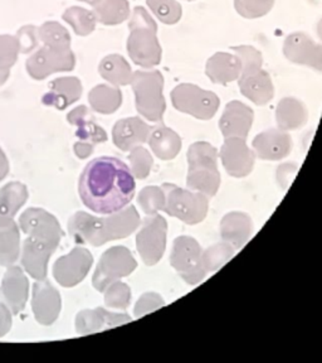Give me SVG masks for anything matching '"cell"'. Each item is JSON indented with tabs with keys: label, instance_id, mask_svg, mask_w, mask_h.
<instances>
[{
	"label": "cell",
	"instance_id": "6da1fadb",
	"mask_svg": "<svg viewBox=\"0 0 322 363\" xmlns=\"http://www.w3.org/2000/svg\"><path fill=\"white\" fill-rule=\"evenodd\" d=\"M135 177L122 160L101 157L91 160L79 177V197L87 208L111 215L124 210L135 196Z\"/></svg>",
	"mask_w": 322,
	"mask_h": 363
},
{
	"label": "cell",
	"instance_id": "7a4b0ae2",
	"mask_svg": "<svg viewBox=\"0 0 322 363\" xmlns=\"http://www.w3.org/2000/svg\"><path fill=\"white\" fill-rule=\"evenodd\" d=\"M140 223V216L135 207L129 206L126 210L115 212L108 217L77 212L68 221V231L77 244L101 246L113 240L129 238Z\"/></svg>",
	"mask_w": 322,
	"mask_h": 363
},
{
	"label": "cell",
	"instance_id": "3957f363",
	"mask_svg": "<svg viewBox=\"0 0 322 363\" xmlns=\"http://www.w3.org/2000/svg\"><path fill=\"white\" fill-rule=\"evenodd\" d=\"M130 37L127 51L137 66L153 68L161 61V47L159 43L158 26L145 8L136 6L131 16Z\"/></svg>",
	"mask_w": 322,
	"mask_h": 363
},
{
	"label": "cell",
	"instance_id": "277c9868",
	"mask_svg": "<svg viewBox=\"0 0 322 363\" xmlns=\"http://www.w3.org/2000/svg\"><path fill=\"white\" fill-rule=\"evenodd\" d=\"M188 186L207 197L215 196L221 186L217 149L209 143H194L188 150Z\"/></svg>",
	"mask_w": 322,
	"mask_h": 363
},
{
	"label": "cell",
	"instance_id": "5b68a950",
	"mask_svg": "<svg viewBox=\"0 0 322 363\" xmlns=\"http://www.w3.org/2000/svg\"><path fill=\"white\" fill-rule=\"evenodd\" d=\"M135 92L137 111L149 121L163 124L166 102H165L164 77L160 71H136L131 79Z\"/></svg>",
	"mask_w": 322,
	"mask_h": 363
},
{
	"label": "cell",
	"instance_id": "8992f818",
	"mask_svg": "<svg viewBox=\"0 0 322 363\" xmlns=\"http://www.w3.org/2000/svg\"><path fill=\"white\" fill-rule=\"evenodd\" d=\"M165 193L164 211L187 225H197L208 215L209 201L200 192H190L171 183L161 186Z\"/></svg>",
	"mask_w": 322,
	"mask_h": 363
},
{
	"label": "cell",
	"instance_id": "52a82bcc",
	"mask_svg": "<svg viewBox=\"0 0 322 363\" xmlns=\"http://www.w3.org/2000/svg\"><path fill=\"white\" fill-rule=\"evenodd\" d=\"M174 108L199 120H210L219 108V97L212 91L203 90L192 84H181L171 91Z\"/></svg>",
	"mask_w": 322,
	"mask_h": 363
},
{
	"label": "cell",
	"instance_id": "ba28073f",
	"mask_svg": "<svg viewBox=\"0 0 322 363\" xmlns=\"http://www.w3.org/2000/svg\"><path fill=\"white\" fill-rule=\"evenodd\" d=\"M170 262L184 281L190 285L200 283L207 274L202 247L197 240L189 236H180L174 241Z\"/></svg>",
	"mask_w": 322,
	"mask_h": 363
},
{
	"label": "cell",
	"instance_id": "9c48e42d",
	"mask_svg": "<svg viewBox=\"0 0 322 363\" xmlns=\"http://www.w3.org/2000/svg\"><path fill=\"white\" fill-rule=\"evenodd\" d=\"M137 267L130 250L124 246H115L108 249L100 259V262L93 274L92 285L95 289L103 293L110 284L119 279L129 277Z\"/></svg>",
	"mask_w": 322,
	"mask_h": 363
},
{
	"label": "cell",
	"instance_id": "30bf717a",
	"mask_svg": "<svg viewBox=\"0 0 322 363\" xmlns=\"http://www.w3.org/2000/svg\"><path fill=\"white\" fill-rule=\"evenodd\" d=\"M168 223L164 217L153 215L142 222V230L136 236L137 251L147 267H153L161 260L166 247Z\"/></svg>",
	"mask_w": 322,
	"mask_h": 363
},
{
	"label": "cell",
	"instance_id": "8fae6325",
	"mask_svg": "<svg viewBox=\"0 0 322 363\" xmlns=\"http://www.w3.org/2000/svg\"><path fill=\"white\" fill-rule=\"evenodd\" d=\"M69 124L76 125L79 129L76 136L79 142L74 144V153L81 159H86L93 153V147L100 143L108 140L106 131L93 121L90 110L86 106H79L67 115Z\"/></svg>",
	"mask_w": 322,
	"mask_h": 363
},
{
	"label": "cell",
	"instance_id": "7c38bea8",
	"mask_svg": "<svg viewBox=\"0 0 322 363\" xmlns=\"http://www.w3.org/2000/svg\"><path fill=\"white\" fill-rule=\"evenodd\" d=\"M74 63L76 60L71 48L61 50L45 45L27 61V69L34 79H45L56 72L72 71Z\"/></svg>",
	"mask_w": 322,
	"mask_h": 363
},
{
	"label": "cell",
	"instance_id": "4fadbf2b",
	"mask_svg": "<svg viewBox=\"0 0 322 363\" xmlns=\"http://www.w3.org/2000/svg\"><path fill=\"white\" fill-rule=\"evenodd\" d=\"M93 256L84 247H74L68 255L59 257L53 265V277L64 288L81 283L90 272Z\"/></svg>",
	"mask_w": 322,
	"mask_h": 363
},
{
	"label": "cell",
	"instance_id": "5bb4252c",
	"mask_svg": "<svg viewBox=\"0 0 322 363\" xmlns=\"http://www.w3.org/2000/svg\"><path fill=\"white\" fill-rule=\"evenodd\" d=\"M19 226L28 238L58 246L63 231L56 217L42 208H28L19 218Z\"/></svg>",
	"mask_w": 322,
	"mask_h": 363
},
{
	"label": "cell",
	"instance_id": "9a60e30c",
	"mask_svg": "<svg viewBox=\"0 0 322 363\" xmlns=\"http://www.w3.org/2000/svg\"><path fill=\"white\" fill-rule=\"evenodd\" d=\"M284 57L292 63L304 65L322 72V45L302 32L289 34L283 45Z\"/></svg>",
	"mask_w": 322,
	"mask_h": 363
},
{
	"label": "cell",
	"instance_id": "2e32d148",
	"mask_svg": "<svg viewBox=\"0 0 322 363\" xmlns=\"http://www.w3.org/2000/svg\"><path fill=\"white\" fill-rule=\"evenodd\" d=\"M32 309L37 322L43 325H51L59 317L62 299L58 290L48 280H38L34 284Z\"/></svg>",
	"mask_w": 322,
	"mask_h": 363
},
{
	"label": "cell",
	"instance_id": "e0dca14e",
	"mask_svg": "<svg viewBox=\"0 0 322 363\" xmlns=\"http://www.w3.org/2000/svg\"><path fill=\"white\" fill-rule=\"evenodd\" d=\"M221 159L229 176L243 178L253 170L255 154L247 147L246 139L229 138L222 147Z\"/></svg>",
	"mask_w": 322,
	"mask_h": 363
},
{
	"label": "cell",
	"instance_id": "ac0fdd59",
	"mask_svg": "<svg viewBox=\"0 0 322 363\" xmlns=\"http://www.w3.org/2000/svg\"><path fill=\"white\" fill-rule=\"evenodd\" d=\"M29 296L28 279L19 267H9L0 286V301L13 314L24 311Z\"/></svg>",
	"mask_w": 322,
	"mask_h": 363
},
{
	"label": "cell",
	"instance_id": "d6986e66",
	"mask_svg": "<svg viewBox=\"0 0 322 363\" xmlns=\"http://www.w3.org/2000/svg\"><path fill=\"white\" fill-rule=\"evenodd\" d=\"M253 118H255L253 110L247 105H244L243 102L236 101V100L229 102L219 121V128L224 139H229V138L246 139L252 128Z\"/></svg>",
	"mask_w": 322,
	"mask_h": 363
},
{
	"label": "cell",
	"instance_id": "ffe728a7",
	"mask_svg": "<svg viewBox=\"0 0 322 363\" xmlns=\"http://www.w3.org/2000/svg\"><path fill=\"white\" fill-rule=\"evenodd\" d=\"M56 245L27 238L23 244L22 264L25 272L35 280L47 278L48 261L56 251Z\"/></svg>",
	"mask_w": 322,
	"mask_h": 363
},
{
	"label": "cell",
	"instance_id": "44dd1931",
	"mask_svg": "<svg viewBox=\"0 0 322 363\" xmlns=\"http://www.w3.org/2000/svg\"><path fill=\"white\" fill-rule=\"evenodd\" d=\"M252 145L255 155L260 159L282 160L291 153L292 139L287 131L270 129L255 136Z\"/></svg>",
	"mask_w": 322,
	"mask_h": 363
},
{
	"label": "cell",
	"instance_id": "7402d4cb",
	"mask_svg": "<svg viewBox=\"0 0 322 363\" xmlns=\"http://www.w3.org/2000/svg\"><path fill=\"white\" fill-rule=\"evenodd\" d=\"M131 320V317L124 313L108 312L103 308H96L93 311H82L79 313L76 318V330L79 335H93L103 329L130 323Z\"/></svg>",
	"mask_w": 322,
	"mask_h": 363
},
{
	"label": "cell",
	"instance_id": "603a6c76",
	"mask_svg": "<svg viewBox=\"0 0 322 363\" xmlns=\"http://www.w3.org/2000/svg\"><path fill=\"white\" fill-rule=\"evenodd\" d=\"M239 89L243 96L260 106L271 101L275 95L271 76L262 68L242 72L239 77Z\"/></svg>",
	"mask_w": 322,
	"mask_h": 363
},
{
	"label": "cell",
	"instance_id": "cb8c5ba5",
	"mask_svg": "<svg viewBox=\"0 0 322 363\" xmlns=\"http://www.w3.org/2000/svg\"><path fill=\"white\" fill-rule=\"evenodd\" d=\"M151 126L144 123L140 118H127L119 120L113 130V139L115 145L129 152L131 149L140 147L149 140Z\"/></svg>",
	"mask_w": 322,
	"mask_h": 363
},
{
	"label": "cell",
	"instance_id": "d4e9b609",
	"mask_svg": "<svg viewBox=\"0 0 322 363\" xmlns=\"http://www.w3.org/2000/svg\"><path fill=\"white\" fill-rule=\"evenodd\" d=\"M205 74L212 82L226 85L241 77L242 62L237 55L217 52L207 61Z\"/></svg>",
	"mask_w": 322,
	"mask_h": 363
},
{
	"label": "cell",
	"instance_id": "484cf974",
	"mask_svg": "<svg viewBox=\"0 0 322 363\" xmlns=\"http://www.w3.org/2000/svg\"><path fill=\"white\" fill-rule=\"evenodd\" d=\"M51 91L45 94L42 101L48 106H54L58 110L68 108L77 101L82 95V85L77 77H61L50 84Z\"/></svg>",
	"mask_w": 322,
	"mask_h": 363
},
{
	"label": "cell",
	"instance_id": "4316f807",
	"mask_svg": "<svg viewBox=\"0 0 322 363\" xmlns=\"http://www.w3.org/2000/svg\"><path fill=\"white\" fill-rule=\"evenodd\" d=\"M252 231V220L243 212H231L222 220V238L226 244L232 245L234 249L243 247L251 238Z\"/></svg>",
	"mask_w": 322,
	"mask_h": 363
},
{
	"label": "cell",
	"instance_id": "83f0119b",
	"mask_svg": "<svg viewBox=\"0 0 322 363\" xmlns=\"http://www.w3.org/2000/svg\"><path fill=\"white\" fill-rule=\"evenodd\" d=\"M21 254L19 227L11 217L0 216V265L11 267Z\"/></svg>",
	"mask_w": 322,
	"mask_h": 363
},
{
	"label": "cell",
	"instance_id": "f1b7e54d",
	"mask_svg": "<svg viewBox=\"0 0 322 363\" xmlns=\"http://www.w3.org/2000/svg\"><path fill=\"white\" fill-rule=\"evenodd\" d=\"M147 142L150 144L154 154L161 160H171L180 153V136L163 124L151 128Z\"/></svg>",
	"mask_w": 322,
	"mask_h": 363
},
{
	"label": "cell",
	"instance_id": "f546056e",
	"mask_svg": "<svg viewBox=\"0 0 322 363\" xmlns=\"http://www.w3.org/2000/svg\"><path fill=\"white\" fill-rule=\"evenodd\" d=\"M309 110L305 104L294 99L286 97L282 99L277 105L276 120L278 128L283 131L294 130L307 123Z\"/></svg>",
	"mask_w": 322,
	"mask_h": 363
},
{
	"label": "cell",
	"instance_id": "4dcf8cb0",
	"mask_svg": "<svg viewBox=\"0 0 322 363\" xmlns=\"http://www.w3.org/2000/svg\"><path fill=\"white\" fill-rule=\"evenodd\" d=\"M98 69L103 79L116 86L129 85L134 74L130 65L120 55L105 57L100 63Z\"/></svg>",
	"mask_w": 322,
	"mask_h": 363
},
{
	"label": "cell",
	"instance_id": "1f68e13d",
	"mask_svg": "<svg viewBox=\"0 0 322 363\" xmlns=\"http://www.w3.org/2000/svg\"><path fill=\"white\" fill-rule=\"evenodd\" d=\"M28 189L21 182H11L0 189V216L14 217L28 199Z\"/></svg>",
	"mask_w": 322,
	"mask_h": 363
},
{
	"label": "cell",
	"instance_id": "d6a6232c",
	"mask_svg": "<svg viewBox=\"0 0 322 363\" xmlns=\"http://www.w3.org/2000/svg\"><path fill=\"white\" fill-rule=\"evenodd\" d=\"M92 6L97 21L106 26L120 24L130 16V4L127 0H96Z\"/></svg>",
	"mask_w": 322,
	"mask_h": 363
},
{
	"label": "cell",
	"instance_id": "836d02e7",
	"mask_svg": "<svg viewBox=\"0 0 322 363\" xmlns=\"http://www.w3.org/2000/svg\"><path fill=\"white\" fill-rule=\"evenodd\" d=\"M91 108L97 113H113L122 104V94L111 86L98 85L88 94Z\"/></svg>",
	"mask_w": 322,
	"mask_h": 363
},
{
	"label": "cell",
	"instance_id": "e575fe53",
	"mask_svg": "<svg viewBox=\"0 0 322 363\" xmlns=\"http://www.w3.org/2000/svg\"><path fill=\"white\" fill-rule=\"evenodd\" d=\"M63 19L72 26L74 32L79 35H87L92 33L96 27V16L95 13L79 8L72 6L63 14Z\"/></svg>",
	"mask_w": 322,
	"mask_h": 363
},
{
	"label": "cell",
	"instance_id": "d590c367",
	"mask_svg": "<svg viewBox=\"0 0 322 363\" xmlns=\"http://www.w3.org/2000/svg\"><path fill=\"white\" fill-rule=\"evenodd\" d=\"M40 40L45 45L68 50L71 48V35L67 29L62 27L59 23H45L40 28Z\"/></svg>",
	"mask_w": 322,
	"mask_h": 363
},
{
	"label": "cell",
	"instance_id": "8d00e7d4",
	"mask_svg": "<svg viewBox=\"0 0 322 363\" xmlns=\"http://www.w3.org/2000/svg\"><path fill=\"white\" fill-rule=\"evenodd\" d=\"M234 255V247L226 242L213 245L203 252V264L205 272H212L221 269Z\"/></svg>",
	"mask_w": 322,
	"mask_h": 363
},
{
	"label": "cell",
	"instance_id": "74e56055",
	"mask_svg": "<svg viewBox=\"0 0 322 363\" xmlns=\"http://www.w3.org/2000/svg\"><path fill=\"white\" fill-rule=\"evenodd\" d=\"M146 3L160 22L171 26L180 21L183 9L176 0H146Z\"/></svg>",
	"mask_w": 322,
	"mask_h": 363
},
{
	"label": "cell",
	"instance_id": "f35d334b",
	"mask_svg": "<svg viewBox=\"0 0 322 363\" xmlns=\"http://www.w3.org/2000/svg\"><path fill=\"white\" fill-rule=\"evenodd\" d=\"M275 6V0H234V8L239 16L247 19L265 17Z\"/></svg>",
	"mask_w": 322,
	"mask_h": 363
},
{
	"label": "cell",
	"instance_id": "ab89813d",
	"mask_svg": "<svg viewBox=\"0 0 322 363\" xmlns=\"http://www.w3.org/2000/svg\"><path fill=\"white\" fill-rule=\"evenodd\" d=\"M105 291V303L110 308L125 311L130 306L131 290L129 285L117 280L110 284Z\"/></svg>",
	"mask_w": 322,
	"mask_h": 363
},
{
	"label": "cell",
	"instance_id": "60d3db41",
	"mask_svg": "<svg viewBox=\"0 0 322 363\" xmlns=\"http://www.w3.org/2000/svg\"><path fill=\"white\" fill-rule=\"evenodd\" d=\"M139 204L149 216L156 215L164 211L165 193L161 187H145L139 194Z\"/></svg>",
	"mask_w": 322,
	"mask_h": 363
},
{
	"label": "cell",
	"instance_id": "b9f144b4",
	"mask_svg": "<svg viewBox=\"0 0 322 363\" xmlns=\"http://www.w3.org/2000/svg\"><path fill=\"white\" fill-rule=\"evenodd\" d=\"M129 160L131 163V173L139 179H144L150 174L153 167V157L145 147H136L131 149Z\"/></svg>",
	"mask_w": 322,
	"mask_h": 363
},
{
	"label": "cell",
	"instance_id": "7bdbcfd3",
	"mask_svg": "<svg viewBox=\"0 0 322 363\" xmlns=\"http://www.w3.org/2000/svg\"><path fill=\"white\" fill-rule=\"evenodd\" d=\"M21 52L17 37L0 35V69H8L16 63Z\"/></svg>",
	"mask_w": 322,
	"mask_h": 363
},
{
	"label": "cell",
	"instance_id": "ee69618b",
	"mask_svg": "<svg viewBox=\"0 0 322 363\" xmlns=\"http://www.w3.org/2000/svg\"><path fill=\"white\" fill-rule=\"evenodd\" d=\"M234 55H237L242 62V72H248L253 69L262 68L263 58L258 50H255L252 45H237L232 47Z\"/></svg>",
	"mask_w": 322,
	"mask_h": 363
},
{
	"label": "cell",
	"instance_id": "f6af8a7d",
	"mask_svg": "<svg viewBox=\"0 0 322 363\" xmlns=\"http://www.w3.org/2000/svg\"><path fill=\"white\" fill-rule=\"evenodd\" d=\"M164 299L159 294L155 293H146L142 295L139 301L136 303L135 306V317L140 318L145 314L154 312L159 308L164 306Z\"/></svg>",
	"mask_w": 322,
	"mask_h": 363
},
{
	"label": "cell",
	"instance_id": "bcb514c9",
	"mask_svg": "<svg viewBox=\"0 0 322 363\" xmlns=\"http://www.w3.org/2000/svg\"><path fill=\"white\" fill-rule=\"evenodd\" d=\"M21 52L23 53H29L33 51L34 48L38 45L40 40V29L35 28L33 26H27L19 29L17 35Z\"/></svg>",
	"mask_w": 322,
	"mask_h": 363
},
{
	"label": "cell",
	"instance_id": "7dc6e473",
	"mask_svg": "<svg viewBox=\"0 0 322 363\" xmlns=\"http://www.w3.org/2000/svg\"><path fill=\"white\" fill-rule=\"evenodd\" d=\"M299 168L294 164L280 165L277 170V181L283 189L289 187V183L294 179V174L297 173Z\"/></svg>",
	"mask_w": 322,
	"mask_h": 363
},
{
	"label": "cell",
	"instance_id": "c3c4849f",
	"mask_svg": "<svg viewBox=\"0 0 322 363\" xmlns=\"http://www.w3.org/2000/svg\"><path fill=\"white\" fill-rule=\"evenodd\" d=\"M11 311L4 303H0V337H4L11 330Z\"/></svg>",
	"mask_w": 322,
	"mask_h": 363
},
{
	"label": "cell",
	"instance_id": "681fc988",
	"mask_svg": "<svg viewBox=\"0 0 322 363\" xmlns=\"http://www.w3.org/2000/svg\"><path fill=\"white\" fill-rule=\"evenodd\" d=\"M8 173H9V162L0 147V181H3L8 176Z\"/></svg>",
	"mask_w": 322,
	"mask_h": 363
},
{
	"label": "cell",
	"instance_id": "f907efd6",
	"mask_svg": "<svg viewBox=\"0 0 322 363\" xmlns=\"http://www.w3.org/2000/svg\"><path fill=\"white\" fill-rule=\"evenodd\" d=\"M9 77V71L8 69H0V86L6 82Z\"/></svg>",
	"mask_w": 322,
	"mask_h": 363
},
{
	"label": "cell",
	"instance_id": "816d5d0a",
	"mask_svg": "<svg viewBox=\"0 0 322 363\" xmlns=\"http://www.w3.org/2000/svg\"><path fill=\"white\" fill-rule=\"evenodd\" d=\"M81 1H85V3H88V4H93L96 0H81Z\"/></svg>",
	"mask_w": 322,
	"mask_h": 363
},
{
	"label": "cell",
	"instance_id": "f5cc1de1",
	"mask_svg": "<svg viewBox=\"0 0 322 363\" xmlns=\"http://www.w3.org/2000/svg\"><path fill=\"white\" fill-rule=\"evenodd\" d=\"M187 1H194V0H187Z\"/></svg>",
	"mask_w": 322,
	"mask_h": 363
}]
</instances>
